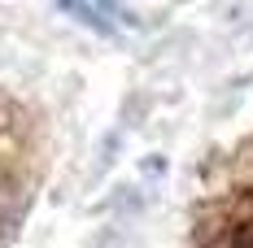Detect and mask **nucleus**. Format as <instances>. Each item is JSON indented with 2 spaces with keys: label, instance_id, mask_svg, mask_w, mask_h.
<instances>
[]
</instances>
